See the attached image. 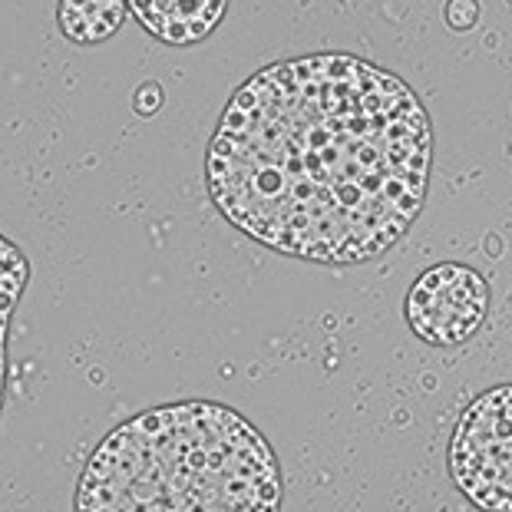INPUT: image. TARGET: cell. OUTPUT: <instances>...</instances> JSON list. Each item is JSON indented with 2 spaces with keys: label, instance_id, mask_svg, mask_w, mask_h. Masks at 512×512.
<instances>
[{
  "label": "cell",
  "instance_id": "3957f363",
  "mask_svg": "<svg viewBox=\"0 0 512 512\" xmlns=\"http://www.w3.org/2000/svg\"><path fill=\"white\" fill-rule=\"evenodd\" d=\"M450 476L483 512H512V384L479 394L450 440Z\"/></svg>",
  "mask_w": 512,
  "mask_h": 512
},
{
  "label": "cell",
  "instance_id": "52a82bcc",
  "mask_svg": "<svg viewBox=\"0 0 512 512\" xmlns=\"http://www.w3.org/2000/svg\"><path fill=\"white\" fill-rule=\"evenodd\" d=\"M27 285V261L17 245L0 238V407H4V384H7V328L20 294Z\"/></svg>",
  "mask_w": 512,
  "mask_h": 512
},
{
  "label": "cell",
  "instance_id": "8992f818",
  "mask_svg": "<svg viewBox=\"0 0 512 512\" xmlns=\"http://www.w3.org/2000/svg\"><path fill=\"white\" fill-rule=\"evenodd\" d=\"M126 0H60V30L73 43H100L126 20Z\"/></svg>",
  "mask_w": 512,
  "mask_h": 512
},
{
  "label": "cell",
  "instance_id": "9c48e42d",
  "mask_svg": "<svg viewBox=\"0 0 512 512\" xmlns=\"http://www.w3.org/2000/svg\"><path fill=\"white\" fill-rule=\"evenodd\" d=\"M159 103H162V90H159L156 83H146L143 90L136 93V110L139 113H156Z\"/></svg>",
  "mask_w": 512,
  "mask_h": 512
},
{
  "label": "cell",
  "instance_id": "7a4b0ae2",
  "mask_svg": "<svg viewBox=\"0 0 512 512\" xmlns=\"http://www.w3.org/2000/svg\"><path fill=\"white\" fill-rule=\"evenodd\" d=\"M281 466L242 413L182 400L126 420L90 456L76 512H281Z\"/></svg>",
  "mask_w": 512,
  "mask_h": 512
},
{
  "label": "cell",
  "instance_id": "6da1fadb",
  "mask_svg": "<svg viewBox=\"0 0 512 512\" xmlns=\"http://www.w3.org/2000/svg\"><path fill=\"white\" fill-rule=\"evenodd\" d=\"M430 166V116L397 73L354 53H311L238 86L205 179L219 212L258 245L361 265L417 222Z\"/></svg>",
  "mask_w": 512,
  "mask_h": 512
},
{
  "label": "cell",
  "instance_id": "5b68a950",
  "mask_svg": "<svg viewBox=\"0 0 512 512\" xmlns=\"http://www.w3.org/2000/svg\"><path fill=\"white\" fill-rule=\"evenodd\" d=\"M136 20L169 47H192L212 34L228 0H126Z\"/></svg>",
  "mask_w": 512,
  "mask_h": 512
},
{
  "label": "cell",
  "instance_id": "277c9868",
  "mask_svg": "<svg viewBox=\"0 0 512 512\" xmlns=\"http://www.w3.org/2000/svg\"><path fill=\"white\" fill-rule=\"evenodd\" d=\"M410 331L433 347H456L483 328L489 311L486 278L460 261H440L413 281L403 301Z\"/></svg>",
  "mask_w": 512,
  "mask_h": 512
},
{
  "label": "cell",
  "instance_id": "ba28073f",
  "mask_svg": "<svg viewBox=\"0 0 512 512\" xmlns=\"http://www.w3.org/2000/svg\"><path fill=\"white\" fill-rule=\"evenodd\" d=\"M446 20L453 30H470L479 20V4L476 0H450L446 4Z\"/></svg>",
  "mask_w": 512,
  "mask_h": 512
}]
</instances>
